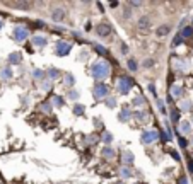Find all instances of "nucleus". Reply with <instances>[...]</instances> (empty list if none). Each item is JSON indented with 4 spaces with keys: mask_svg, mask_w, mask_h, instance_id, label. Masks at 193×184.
I'll list each match as a JSON object with an SVG mask.
<instances>
[{
    "mask_svg": "<svg viewBox=\"0 0 193 184\" xmlns=\"http://www.w3.org/2000/svg\"><path fill=\"white\" fill-rule=\"evenodd\" d=\"M2 27H4V21H2V19H0V29H2Z\"/></svg>",
    "mask_w": 193,
    "mask_h": 184,
    "instance_id": "a18cd8bd",
    "label": "nucleus"
},
{
    "mask_svg": "<svg viewBox=\"0 0 193 184\" xmlns=\"http://www.w3.org/2000/svg\"><path fill=\"white\" fill-rule=\"evenodd\" d=\"M157 109H159V113H166V102H164L163 99H157Z\"/></svg>",
    "mask_w": 193,
    "mask_h": 184,
    "instance_id": "b1692460",
    "label": "nucleus"
},
{
    "mask_svg": "<svg viewBox=\"0 0 193 184\" xmlns=\"http://www.w3.org/2000/svg\"><path fill=\"white\" fill-rule=\"evenodd\" d=\"M109 72H111V67H109V63L104 61V60L96 61V63L92 65V68H91V73H92V77H94L96 80L106 78L108 75H109Z\"/></svg>",
    "mask_w": 193,
    "mask_h": 184,
    "instance_id": "f257e3e1",
    "label": "nucleus"
},
{
    "mask_svg": "<svg viewBox=\"0 0 193 184\" xmlns=\"http://www.w3.org/2000/svg\"><path fill=\"white\" fill-rule=\"evenodd\" d=\"M171 95H173L174 99L181 97V95H183V89H181L180 85H173V87H171Z\"/></svg>",
    "mask_w": 193,
    "mask_h": 184,
    "instance_id": "2eb2a0df",
    "label": "nucleus"
},
{
    "mask_svg": "<svg viewBox=\"0 0 193 184\" xmlns=\"http://www.w3.org/2000/svg\"><path fill=\"white\" fill-rule=\"evenodd\" d=\"M178 120H180V114H178L176 111H173L171 113V121L173 123H178Z\"/></svg>",
    "mask_w": 193,
    "mask_h": 184,
    "instance_id": "72a5a7b5",
    "label": "nucleus"
},
{
    "mask_svg": "<svg viewBox=\"0 0 193 184\" xmlns=\"http://www.w3.org/2000/svg\"><path fill=\"white\" fill-rule=\"evenodd\" d=\"M106 104H108V107H115V106H116V99H115V97L108 99V101H106Z\"/></svg>",
    "mask_w": 193,
    "mask_h": 184,
    "instance_id": "f704fd0d",
    "label": "nucleus"
},
{
    "mask_svg": "<svg viewBox=\"0 0 193 184\" xmlns=\"http://www.w3.org/2000/svg\"><path fill=\"white\" fill-rule=\"evenodd\" d=\"M53 106L55 107H62L63 106V99H62L60 95H55V97H53Z\"/></svg>",
    "mask_w": 193,
    "mask_h": 184,
    "instance_id": "5701e85b",
    "label": "nucleus"
},
{
    "mask_svg": "<svg viewBox=\"0 0 193 184\" xmlns=\"http://www.w3.org/2000/svg\"><path fill=\"white\" fill-rule=\"evenodd\" d=\"M103 140L106 141V143H111V141H113V135H111V133H108V131H104L103 133Z\"/></svg>",
    "mask_w": 193,
    "mask_h": 184,
    "instance_id": "cd10ccee",
    "label": "nucleus"
},
{
    "mask_svg": "<svg viewBox=\"0 0 193 184\" xmlns=\"http://www.w3.org/2000/svg\"><path fill=\"white\" fill-rule=\"evenodd\" d=\"M191 145H193V138H191Z\"/></svg>",
    "mask_w": 193,
    "mask_h": 184,
    "instance_id": "49530a36",
    "label": "nucleus"
},
{
    "mask_svg": "<svg viewBox=\"0 0 193 184\" xmlns=\"http://www.w3.org/2000/svg\"><path fill=\"white\" fill-rule=\"evenodd\" d=\"M46 43H48V39L45 38V36H34V38H33V44H34V46H38V48L46 46Z\"/></svg>",
    "mask_w": 193,
    "mask_h": 184,
    "instance_id": "9d476101",
    "label": "nucleus"
},
{
    "mask_svg": "<svg viewBox=\"0 0 193 184\" xmlns=\"http://www.w3.org/2000/svg\"><path fill=\"white\" fill-rule=\"evenodd\" d=\"M69 97L72 99V101H77V99H79V92H77V90H70V92H69Z\"/></svg>",
    "mask_w": 193,
    "mask_h": 184,
    "instance_id": "473e14b6",
    "label": "nucleus"
},
{
    "mask_svg": "<svg viewBox=\"0 0 193 184\" xmlns=\"http://www.w3.org/2000/svg\"><path fill=\"white\" fill-rule=\"evenodd\" d=\"M48 75H50V80H52V78H56V75H58V70L50 68V70H48Z\"/></svg>",
    "mask_w": 193,
    "mask_h": 184,
    "instance_id": "2f4dec72",
    "label": "nucleus"
},
{
    "mask_svg": "<svg viewBox=\"0 0 193 184\" xmlns=\"http://www.w3.org/2000/svg\"><path fill=\"white\" fill-rule=\"evenodd\" d=\"M121 162H123L125 165H132V162H133V154L130 152V150H123V154H121Z\"/></svg>",
    "mask_w": 193,
    "mask_h": 184,
    "instance_id": "6e6552de",
    "label": "nucleus"
},
{
    "mask_svg": "<svg viewBox=\"0 0 193 184\" xmlns=\"http://www.w3.org/2000/svg\"><path fill=\"white\" fill-rule=\"evenodd\" d=\"M173 157H174V158H176V160H178V162H180V155L176 154V152H173Z\"/></svg>",
    "mask_w": 193,
    "mask_h": 184,
    "instance_id": "c03bdc74",
    "label": "nucleus"
},
{
    "mask_svg": "<svg viewBox=\"0 0 193 184\" xmlns=\"http://www.w3.org/2000/svg\"><path fill=\"white\" fill-rule=\"evenodd\" d=\"M181 131L184 135H190V131H191V121H183L181 123Z\"/></svg>",
    "mask_w": 193,
    "mask_h": 184,
    "instance_id": "dca6fc26",
    "label": "nucleus"
},
{
    "mask_svg": "<svg viewBox=\"0 0 193 184\" xmlns=\"http://www.w3.org/2000/svg\"><path fill=\"white\" fill-rule=\"evenodd\" d=\"M133 85H135V82L130 77H121L118 80V90H120V94H128Z\"/></svg>",
    "mask_w": 193,
    "mask_h": 184,
    "instance_id": "f03ea898",
    "label": "nucleus"
},
{
    "mask_svg": "<svg viewBox=\"0 0 193 184\" xmlns=\"http://www.w3.org/2000/svg\"><path fill=\"white\" fill-rule=\"evenodd\" d=\"M65 84H67L69 87H72L73 84H75V78H73L72 73H67V75H65Z\"/></svg>",
    "mask_w": 193,
    "mask_h": 184,
    "instance_id": "412c9836",
    "label": "nucleus"
},
{
    "mask_svg": "<svg viewBox=\"0 0 193 184\" xmlns=\"http://www.w3.org/2000/svg\"><path fill=\"white\" fill-rule=\"evenodd\" d=\"M191 121H193V116H191Z\"/></svg>",
    "mask_w": 193,
    "mask_h": 184,
    "instance_id": "de8ad7c7",
    "label": "nucleus"
},
{
    "mask_svg": "<svg viewBox=\"0 0 193 184\" xmlns=\"http://www.w3.org/2000/svg\"><path fill=\"white\" fill-rule=\"evenodd\" d=\"M118 118H120V121H128L130 118H132V113H130L128 107H123V111L120 113V116H118Z\"/></svg>",
    "mask_w": 193,
    "mask_h": 184,
    "instance_id": "4468645a",
    "label": "nucleus"
},
{
    "mask_svg": "<svg viewBox=\"0 0 193 184\" xmlns=\"http://www.w3.org/2000/svg\"><path fill=\"white\" fill-rule=\"evenodd\" d=\"M181 43H183V36H181V34H176L174 39H173V46H180Z\"/></svg>",
    "mask_w": 193,
    "mask_h": 184,
    "instance_id": "a878e982",
    "label": "nucleus"
},
{
    "mask_svg": "<svg viewBox=\"0 0 193 184\" xmlns=\"http://www.w3.org/2000/svg\"><path fill=\"white\" fill-rule=\"evenodd\" d=\"M190 106H191V102H190V101H183V102L180 104V107L183 109V111H188V109H190Z\"/></svg>",
    "mask_w": 193,
    "mask_h": 184,
    "instance_id": "7c9ffc66",
    "label": "nucleus"
},
{
    "mask_svg": "<svg viewBox=\"0 0 193 184\" xmlns=\"http://www.w3.org/2000/svg\"><path fill=\"white\" fill-rule=\"evenodd\" d=\"M103 157L104 158H113V157H115V150H113L111 147H106V148H103Z\"/></svg>",
    "mask_w": 193,
    "mask_h": 184,
    "instance_id": "f3484780",
    "label": "nucleus"
},
{
    "mask_svg": "<svg viewBox=\"0 0 193 184\" xmlns=\"http://www.w3.org/2000/svg\"><path fill=\"white\" fill-rule=\"evenodd\" d=\"M96 33H98L99 36H109V33H111V26L106 24V22L98 24V26H96Z\"/></svg>",
    "mask_w": 193,
    "mask_h": 184,
    "instance_id": "0eeeda50",
    "label": "nucleus"
},
{
    "mask_svg": "<svg viewBox=\"0 0 193 184\" xmlns=\"http://www.w3.org/2000/svg\"><path fill=\"white\" fill-rule=\"evenodd\" d=\"M145 104V97L144 95H137V97L133 99V106H137V107H142Z\"/></svg>",
    "mask_w": 193,
    "mask_h": 184,
    "instance_id": "a211bd4d",
    "label": "nucleus"
},
{
    "mask_svg": "<svg viewBox=\"0 0 193 184\" xmlns=\"http://www.w3.org/2000/svg\"><path fill=\"white\" fill-rule=\"evenodd\" d=\"M9 61H10V63H14V65L21 63V61H22V56H21V53L14 51L12 55H9Z\"/></svg>",
    "mask_w": 193,
    "mask_h": 184,
    "instance_id": "ddd939ff",
    "label": "nucleus"
},
{
    "mask_svg": "<svg viewBox=\"0 0 193 184\" xmlns=\"http://www.w3.org/2000/svg\"><path fill=\"white\" fill-rule=\"evenodd\" d=\"M188 169L193 172V160H190V164H188Z\"/></svg>",
    "mask_w": 193,
    "mask_h": 184,
    "instance_id": "37998d69",
    "label": "nucleus"
},
{
    "mask_svg": "<svg viewBox=\"0 0 193 184\" xmlns=\"http://www.w3.org/2000/svg\"><path fill=\"white\" fill-rule=\"evenodd\" d=\"M169 33V26H161L157 29V36H166Z\"/></svg>",
    "mask_w": 193,
    "mask_h": 184,
    "instance_id": "393cba45",
    "label": "nucleus"
},
{
    "mask_svg": "<svg viewBox=\"0 0 193 184\" xmlns=\"http://www.w3.org/2000/svg\"><path fill=\"white\" fill-rule=\"evenodd\" d=\"M50 87H52V80L48 78V82H46V84H43V89H45V90H48Z\"/></svg>",
    "mask_w": 193,
    "mask_h": 184,
    "instance_id": "4c0bfd02",
    "label": "nucleus"
},
{
    "mask_svg": "<svg viewBox=\"0 0 193 184\" xmlns=\"http://www.w3.org/2000/svg\"><path fill=\"white\" fill-rule=\"evenodd\" d=\"M70 50H72V44L67 43V41H58L55 46V51L58 56H65V55H69Z\"/></svg>",
    "mask_w": 193,
    "mask_h": 184,
    "instance_id": "20e7f679",
    "label": "nucleus"
},
{
    "mask_svg": "<svg viewBox=\"0 0 193 184\" xmlns=\"http://www.w3.org/2000/svg\"><path fill=\"white\" fill-rule=\"evenodd\" d=\"M12 78V68L10 67H4L0 70V80H10Z\"/></svg>",
    "mask_w": 193,
    "mask_h": 184,
    "instance_id": "1a4fd4ad",
    "label": "nucleus"
},
{
    "mask_svg": "<svg viewBox=\"0 0 193 184\" xmlns=\"http://www.w3.org/2000/svg\"><path fill=\"white\" fill-rule=\"evenodd\" d=\"M130 7H140V2H130Z\"/></svg>",
    "mask_w": 193,
    "mask_h": 184,
    "instance_id": "79ce46f5",
    "label": "nucleus"
},
{
    "mask_svg": "<svg viewBox=\"0 0 193 184\" xmlns=\"http://www.w3.org/2000/svg\"><path fill=\"white\" fill-rule=\"evenodd\" d=\"M33 75H34L36 80H39V78L45 77V72H43V70H34V72H33Z\"/></svg>",
    "mask_w": 193,
    "mask_h": 184,
    "instance_id": "c85d7f7f",
    "label": "nucleus"
},
{
    "mask_svg": "<svg viewBox=\"0 0 193 184\" xmlns=\"http://www.w3.org/2000/svg\"><path fill=\"white\" fill-rule=\"evenodd\" d=\"M157 138H159V133L155 131V130H149V131H144V133H142V143H145V145H149V143H154Z\"/></svg>",
    "mask_w": 193,
    "mask_h": 184,
    "instance_id": "423d86ee",
    "label": "nucleus"
},
{
    "mask_svg": "<svg viewBox=\"0 0 193 184\" xmlns=\"http://www.w3.org/2000/svg\"><path fill=\"white\" fill-rule=\"evenodd\" d=\"M94 99H103V97H106L108 94H109V89H108V85L106 84H103V82H98L94 85Z\"/></svg>",
    "mask_w": 193,
    "mask_h": 184,
    "instance_id": "7ed1b4c3",
    "label": "nucleus"
},
{
    "mask_svg": "<svg viewBox=\"0 0 193 184\" xmlns=\"http://www.w3.org/2000/svg\"><path fill=\"white\" fill-rule=\"evenodd\" d=\"M65 17V10L63 9H56L52 12V19L53 21H62V19Z\"/></svg>",
    "mask_w": 193,
    "mask_h": 184,
    "instance_id": "f8f14e48",
    "label": "nucleus"
},
{
    "mask_svg": "<svg viewBox=\"0 0 193 184\" xmlns=\"http://www.w3.org/2000/svg\"><path fill=\"white\" fill-rule=\"evenodd\" d=\"M128 68L132 70V72H135V70L138 68V65H137V61L135 60H128Z\"/></svg>",
    "mask_w": 193,
    "mask_h": 184,
    "instance_id": "c756f323",
    "label": "nucleus"
},
{
    "mask_svg": "<svg viewBox=\"0 0 193 184\" xmlns=\"http://www.w3.org/2000/svg\"><path fill=\"white\" fill-rule=\"evenodd\" d=\"M178 140H180V145L183 147V148H184V147H186V145H188V143H186V140H184V138H181V137H180V138H178Z\"/></svg>",
    "mask_w": 193,
    "mask_h": 184,
    "instance_id": "58836bf2",
    "label": "nucleus"
},
{
    "mask_svg": "<svg viewBox=\"0 0 193 184\" xmlns=\"http://www.w3.org/2000/svg\"><path fill=\"white\" fill-rule=\"evenodd\" d=\"M120 175L125 177V179H128V177H132V171H130L128 167H121L120 169Z\"/></svg>",
    "mask_w": 193,
    "mask_h": 184,
    "instance_id": "6ab92c4d",
    "label": "nucleus"
},
{
    "mask_svg": "<svg viewBox=\"0 0 193 184\" xmlns=\"http://www.w3.org/2000/svg\"><path fill=\"white\" fill-rule=\"evenodd\" d=\"M41 107H43V111H45V113H50V111H52V106H50L48 102H45Z\"/></svg>",
    "mask_w": 193,
    "mask_h": 184,
    "instance_id": "c9c22d12",
    "label": "nucleus"
},
{
    "mask_svg": "<svg viewBox=\"0 0 193 184\" xmlns=\"http://www.w3.org/2000/svg\"><path fill=\"white\" fill-rule=\"evenodd\" d=\"M14 7H21V9H27L29 4H14Z\"/></svg>",
    "mask_w": 193,
    "mask_h": 184,
    "instance_id": "e433bc0d",
    "label": "nucleus"
},
{
    "mask_svg": "<svg viewBox=\"0 0 193 184\" xmlns=\"http://www.w3.org/2000/svg\"><path fill=\"white\" fill-rule=\"evenodd\" d=\"M94 50L99 53V55H106V53H108V50L104 46H101V44H94Z\"/></svg>",
    "mask_w": 193,
    "mask_h": 184,
    "instance_id": "bb28decb",
    "label": "nucleus"
},
{
    "mask_svg": "<svg viewBox=\"0 0 193 184\" xmlns=\"http://www.w3.org/2000/svg\"><path fill=\"white\" fill-rule=\"evenodd\" d=\"M149 90L152 92V94H155V85L154 84H149Z\"/></svg>",
    "mask_w": 193,
    "mask_h": 184,
    "instance_id": "ea45409f",
    "label": "nucleus"
},
{
    "mask_svg": "<svg viewBox=\"0 0 193 184\" xmlns=\"http://www.w3.org/2000/svg\"><path fill=\"white\" fill-rule=\"evenodd\" d=\"M178 184H188V181H186V177H181V179L178 181Z\"/></svg>",
    "mask_w": 193,
    "mask_h": 184,
    "instance_id": "a19ab883",
    "label": "nucleus"
},
{
    "mask_svg": "<svg viewBox=\"0 0 193 184\" xmlns=\"http://www.w3.org/2000/svg\"><path fill=\"white\" fill-rule=\"evenodd\" d=\"M137 26H138V29H140V31H147V29H149V26H150V19H149V17L138 19Z\"/></svg>",
    "mask_w": 193,
    "mask_h": 184,
    "instance_id": "9b49d317",
    "label": "nucleus"
},
{
    "mask_svg": "<svg viewBox=\"0 0 193 184\" xmlns=\"http://www.w3.org/2000/svg\"><path fill=\"white\" fill-rule=\"evenodd\" d=\"M12 34H14V39H16V41L22 43L24 39H27V27L16 26V27H14V31H12Z\"/></svg>",
    "mask_w": 193,
    "mask_h": 184,
    "instance_id": "39448f33",
    "label": "nucleus"
},
{
    "mask_svg": "<svg viewBox=\"0 0 193 184\" xmlns=\"http://www.w3.org/2000/svg\"><path fill=\"white\" fill-rule=\"evenodd\" d=\"M84 111H86V109H84V106H80V104H75V106H73V114L75 116L84 114Z\"/></svg>",
    "mask_w": 193,
    "mask_h": 184,
    "instance_id": "4be33fe9",
    "label": "nucleus"
},
{
    "mask_svg": "<svg viewBox=\"0 0 193 184\" xmlns=\"http://www.w3.org/2000/svg\"><path fill=\"white\" fill-rule=\"evenodd\" d=\"M181 36H183V38H190V36H193V27L191 26L184 27V29L181 31Z\"/></svg>",
    "mask_w": 193,
    "mask_h": 184,
    "instance_id": "aec40b11",
    "label": "nucleus"
}]
</instances>
